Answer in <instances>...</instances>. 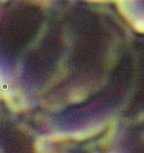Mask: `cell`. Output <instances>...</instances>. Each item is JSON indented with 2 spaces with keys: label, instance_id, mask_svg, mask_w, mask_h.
Here are the masks:
<instances>
[{
  "label": "cell",
  "instance_id": "cell-1",
  "mask_svg": "<svg viewBox=\"0 0 144 153\" xmlns=\"http://www.w3.org/2000/svg\"><path fill=\"white\" fill-rule=\"evenodd\" d=\"M134 28H135L138 32L144 33V20H140V21H137V22L134 23Z\"/></svg>",
  "mask_w": 144,
  "mask_h": 153
}]
</instances>
